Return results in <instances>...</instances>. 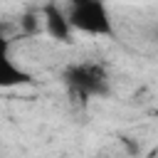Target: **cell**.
<instances>
[{
  "mask_svg": "<svg viewBox=\"0 0 158 158\" xmlns=\"http://www.w3.org/2000/svg\"><path fill=\"white\" fill-rule=\"evenodd\" d=\"M79 2H86V0H69V5H79Z\"/></svg>",
  "mask_w": 158,
  "mask_h": 158,
  "instance_id": "obj_6",
  "label": "cell"
},
{
  "mask_svg": "<svg viewBox=\"0 0 158 158\" xmlns=\"http://www.w3.org/2000/svg\"><path fill=\"white\" fill-rule=\"evenodd\" d=\"M22 27H25L27 35H35V32L40 30V10H37V12H27V15L22 17Z\"/></svg>",
  "mask_w": 158,
  "mask_h": 158,
  "instance_id": "obj_5",
  "label": "cell"
},
{
  "mask_svg": "<svg viewBox=\"0 0 158 158\" xmlns=\"http://www.w3.org/2000/svg\"><path fill=\"white\" fill-rule=\"evenodd\" d=\"M67 20L72 32L91 37H114V20L106 7V0H86L79 5H69Z\"/></svg>",
  "mask_w": 158,
  "mask_h": 158,
  "instance_id": "obj_2",
  "label": "cell"
},
{
  "mask_svg": "<svg viewBox=\"0 0 158 158\" xmlns=\"http://www.w3.org/2000/svg\"><path fill=\"white\" fill-rule=\"evenodd\" d=\"M62 81L69 99L79 106H86L91 99L109 96L111 91V77L101 62H72L64 67Z\"/></svg>",
  "mask_w": 158,
  "mask_h": 158,
  "instance_id": "obj_1",
  "label": "cell"
},
{
  "mask_svg": "<svg viewBox=\"0 0 158 158\" xmlns=\"http://www.w3.org/2000/svg\"><path fill=\"white\" fill-rule=\"evenodd\" d=\"M40 17L44 22V30L52 40L57 42H72V27H69V20H67V12L59 7L57 0H49L40 7Z\"/></svg>",
  "mask_w": 158,
  "mask_h": 158,
  "instance_id": "obj_4",
  "label": "cell"
},
{
  "mask_svg": "<svg viewBox=\"0 0 158 158\" xmlns=\"http://www.w3.org/2000/svg\"><path fill=\"white\" fill-rule=\"evenodd\" d=\"M35 84V77L22 69L10 54V37L0 35V89H17Z\"/></svg>",
  "mask_w": 158,
  "mask_h": 158,
  "instance_id": "obj_3",
  "label": "cell"
}]
</instances>
